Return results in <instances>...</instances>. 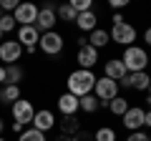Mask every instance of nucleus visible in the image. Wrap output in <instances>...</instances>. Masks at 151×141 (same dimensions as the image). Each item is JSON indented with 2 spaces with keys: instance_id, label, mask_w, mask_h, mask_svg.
<instances>
[{
  "instance_id": "obj_33",
  "label": "nucleus",
  "mask_w": 151,
  "mask_h": 141,
  "mask_svg": "<svg viewBox=\"0 0 151 141\" xmlns=\"http://www.w3.org/2000/svg\"><path fill=\"white\" fill-rule=\"evenodd\" d=\"M5 83V65H0V86Z\"/></svg>"
},
{
  "instance_id": "obj_24",
  "label": "nucleus",
  "mask_w": 151,
  "mask_h": 141,
  "mask_svg": "<svg viewBox=\"0 0 151 141\" xmlns=\"http://www.w3.org/2000/svg\"><path fill=\"white\" fill-rule=\"evenodd\" d=\"M93 141H116V131L111 126H101V129L93 134Z\"/></svg>"
},
{
  "instance_id": "obj_17",
  "label": "nucleus",
  "mask_w": 151,
  "mask_h": 141,
  "mask_svg": "<svg viewBox=\"0 0 151 141\" xmlns=\"http://www.w3.org/2000/svg\"><path fill=\"white\" fill-rule=\"evenodd\" d=\"M58 111L63 116H76V111H81L78 109V98L70 96V93H63V96L58 98Z\"/></svg>"
},
{
  "instance_id": "obj_6",
  "label": "nucleus",
  "mask_w": 151,
  "mask_h": 141,
  "mask_svg": "<svg viewBox=\"0 0 151 141\" xmlns=\"http://www.w3.org/2000/svg\"><path fill=\"white\" fill-rule=\"evenodd\" d=\"M38 10L33 3H18V8L13 10V18H15L18 25H35V18H38Z\"/></svg>"
},
{
  "instance_id": "obj_19",
  "label": "nucleus",
  "mask_w": 151,
  "mask_h": 141,
  "mask_svg": "<svg viewBox=\"0 0 151 141\" xmlns=\"http://www.w3.org/2000/svg\"><path fill=\"white\" fill-rule=\"evenodd\" d=\"M23 81V68L20 65H5V86H18Z\"/></svg>"
},
{
  "instance_id": "obj_25",
  "label": "nucleus",
  "mask_w": 151,
  "mask_h": 141,
  "mask_svg": "<svg viewBox=\"0 0 151 141\" xmlns=\"http://www.w3.org/2000/svg\"><path fill=\"white\" fill-rule=\"evenodd\" d=\"M15 28H18V23H15L13 15H0V33H3V35L10 33V30H15Z\"/></svg>"
},
{
  "instance_id": "obj_8",
  "label": "nucleus",
  "mask_w": 151,
  "mask_h": 141,
  "mask_svg": "<svg viewBox=\"0 0 151 141\" xmlns=\"http://www.w3.org/2000/svg\"><path fill=\"white\" fill-rule=\"evenodd\" d=\"M33 116H35V109H33V103L25 101V98H18L15 103H13V119L18 121V124L28 126L33 124Z\"/></svg>"
},
{
  "instance_id": "obj_1",
  "label": "nucleus",
  "mask_w": 151,
  "mask_h": 141,
  "mask_svg": "<svg viewBox=\"0 0 151 141\" xmlns=\"http://www.w3.org/2000/svg\"><path fill=\"white\" fill-rule=\"evenodd\" d=\"M93 86H96V76H93V70L78 68V70H73V73L68 76V93H70V96H76V98L88 96V93L93 91Z\"/></svg>"
},
{
  "instance_id": "obj_12",
  "label": "nucleus",
  "mask_w": 151,
  "mask_h": 141,
  "mask_svg": "<svg viewBox=\"0 0 151 141\" xmlns=\"http://www.w3.org/2000/svg\"><path fill=\"white\" fill-rule=\"evenodd\" d=\"M38 40H40V33L35 25H18V43L23 48H38Z\"/></svg>"
},
{
  "instance_id": "obj_11",
  "label": "nucleus",
  "mask_w": 151,
  "mask_h": 141,
  "mask_svg": "<svg viewBox=\"0 0 151 141\" xmlns=\"http://www.w3.org/2000/svg\"><path fill=\"white\" fill-rule=\"evenodd\" d=\"M103 76H106V78H111V81H116V83L121 86V83L126 81V76H129V70H126V65L121 63V58H111V60H106Z\"/></svg>"
},
{
  "instance_id": "obj_40",
  "label": "nucleus",
  "mask_w": 151,
  "mask_h": 141,
  "mask_svg": "<svg viewBox=\"0 0 151 141\" xmlns=\"http://www.w3.org/2000/svg\"><path fill=\"white\" fill-rule=\"evenodd\" d=\"M0 141H5V139H3V136H0Z\"/></svg>"
},
{
  "instance_id": "obj_10",
  "label": "nucleus",
  "mask_w": 151,
  "mask_h": 141,
  "mask_svg": "<svg viewBox=\"0 0 151 141\" xmlns=\"http://www.w3.org/2000/svg\"><path fill=\"white\" fill-rule=\"evenodd\" d=\"M20 53H23V45L18 40H3L0 43V60L5 65H15L18 58H20Z\"/></svg>"
},
{
  "instance_id": "obj_29",
  "label": "nucleus",
  "mask_w": 151,
  "mask_h": 141,
  "mask_svg": "<svg viewBox=\"0 0 151 141\" xmlns=\"http://www.w3.org/2000/svg\"><path fill=\"white\" fill-rule=\"evenodd\" d=\"M18 8V0H3V3H0V10H5V15L10 10H15Z\"/></svg>"
},
{
  "instance_id": "obj_5",
  "label": "nucleus",
  "mask_w": 151,
  "mask_h": 141,
  "mask_svg": "<svg viewBox=\"0 0 151 141\" xmlns=\"http://www.w3.org/2000/svg\"><path fill=\"white\" fill-rule=\"evenodd\" d=\"M38 48L43 50L45 55H58L63 50V35L55 30L50 33H40V40H38Z\"/></svg>"
},
{
  "instance_id": "obj_43",
  "label": "nucleus",
  "mask_w": 151,
  "mask_h": 141,
  "mask_svg": "<svg viewBox=\"0 0 151 141\" xmlns=\"http://www.w3.org/2000/svg\"><path fill=\"white\" fill-rule=\"evenodd\" d=\"M0 88H3V86H0Z\"/></svg>"
},
{
  "instance_id": "obj_14",
  "label": "nucleus",
  "mask_w": 151,
  "mask_h": 141,
  "mask_svg": "<svg viewBox=\"0 0 151 141\" xmlns=\"http://www.w3.org/2000/svg\"><path fill=\"white\" fill-rule=\"evenodd\" d=\"M53 126H55V116L50 114L48 109H43V111H35V116H33V129H35V131L45 134V131H50Z\"/></svg>"
},
{
  "instance_id": "obj_18",
  "label": "nucleus",
  "mask_w": 151,
  "mask_h": 141,
  "mask_svg": "<svg viewBox=\"0 0 151 141\" xmlns=\"http://www.w3.org/2000/svg\"><path fill=\"white\" fill-rule=\"evenodd\" d=\"M78 109L81 111H86V114H96L98 109H101V101H98L93 93H88V96H83V98H78Z\"/></svg>"
},
{
  "instance_id": "obj_38",
  "label": "nucleus",
  "mask_w": 151,
  "mask_h": 141,
  "mask_svg": "<svg viewBox=\"0 0 151 141\" xmlns=\"http://www.w3.org/2000/svg\"><path fill=\"white\" fill-rule=\"evenodd\" d=\"M0 43H3V33H0Z\"/></svg>"
},
{
  "instance_id": "obj_13",
  "label": "nucleus",
  "mask_w": 151,
  "mask_h": 141,
  "mask_svg": "<svg viewBox=\"0 0 151 141\" xmlns=\"http://www.w3.org/2000/svg\"><path fill=\"white\" fill-rule=\"evenodd\" d=\"M76 60H78V65H81L83 70H91L93 65L98 63V50L93 48V45H83V48H78Z\"/></svg>"
},
{
  "instance_id": "obj_2",
  "label": "nucleus",
  "mask_w": 151,
  "mask_h": 141,
  "mask_svg": "<svg viewBox=\"0 0 151 141\" xmlns=\"http://www.w3.org/2000/svg\"><path fill=\"white\" fill-rule=\"evenodd\" d=\"M121 63L126 65L129 73H141V70L149 68V53H146V48H141V45H129V48H124Z\"/></svg>"
},
{
  "instance_id": "obj_27",
  "label": "nucleus",
  "mask_w": 151,
  "mask_h": 141,
  "mask_svg": "<svg viewBox=\"0 0 151 141\" xmlns=\"http://www.w3.org/2000/svg\"><path fill=\"white\" fill-rule=\"evenodd\" d=\"M70 5H73L76 13H88V10H93V3H91V0H73Z\"/></svg>"
},
{
  "instance_id": "obj_30",
  "label": "nucleus",
  "mask_w": 151,
  "mask_h": 141,
  "mask_svg": "<svg viewBox=\"0 0 151 141\" xmlns=\"http://www.w3.org/2000/svg\"><path fill=\"white\" fill-rule=\"evenodd\" d=\"M126 5H129V0H111L113 10H121V8H126Z\"/></svg>"
},
{
  "instance_id": "obj_42",
  "label": "nucleus",
  "mask_w": 151,
  "mask_h": 141,
  "mask_svg": "<svg viewBox=\"0 0 151 141\" xmlns=\"http://www.w3.org/2000/svg\"><path fill=\"white\" fill-rule=\"evenodd\" d=\"M0 15H3V10H0Z\"/></svg>"
},
{
  "instance_id": "obj_34",
  "label": "nucleus",
  "mask_w": 151,
  "mask_h": 141,
  "mask_svg": "<svg viewBox=\"0 0 151 141\" xmlns=\"http://www.w3.org/2000/svg\"><path fill=\"white\" fill-rule=\"evenodd\" d=\"M23 129H25V126H23V124H18V121L13 124V131H18V134H23Z\"/></svg>"
},
{
  "instance_id": "obj_26",
  "label": "nucleus",
  "mask_w": 151,
  "mask_h": 141,
  "mask_svg": "<svg viewBox=\"0 0 151 141\" xmlns=\"http://www.w3.org/2000/svg\"><path fill=\"white\" fill-rule=\"evenodd\" d=\"M18 141H45V134H40V131H35V129H25Z\"/></svg>"
},
{
  "instance_id": "obj_4",
  "label": "nucleus",
  "mask_w": 151,
  "mask_h": 141,
  "mask_svg": "<svg viewBox=\"0 0 151 141\" xmlns=\"http://www.w3.org/2000/svg\"><path fill=\"white\" fill-rule=\"evenodd\" d=\"M108 38H111L113 43H119V45H124V48H129V45H136L139 33H136V28L131 25V23H121V25H113V28H111Z\"/></svg>"
},
{
  "instance_id": "obj_31",
  "label": "nucleus",
  "mask_w": 151,
  "mask_h": 141,
  "mask_svg": "<svg viewBox=\"0 0 151 141\" xmlns=\"http://www.w3.org/2000/svg\"><path fill=\"white\" fill-rule=\"evenodd\" d=\"M144 40H146V45L151 48V25H149V28L144 30Z\"/></svg>"
},
{
  "instance_id": "obj_37",
  "label": "nucleus",
  "mask_w": 151,
  "mask_h": 141,
  "mask_svg": "<svg viewBox=\"0 0 151 141\" xmlns=\"http://www.w3.org/2000/svg\"><path fill=\"white\" fill-rule=\"evenodd\" d=\"M0 131H3V119H0Z\"/></svg>"
},
{
  "instance_id": "obj_3",
  "label": "nucleus",
  "mask_w": 151,
  "mask_h": 141,
  "mask_svg": "<svg viewBox=\"0 0 151 141\" xmlns=\"http://www.w3.org/2000/svg\"><path fill=\"white\" fill-rule=\"evenodd\" d=\"M93 96L101 101V106H108L113 98L119 96V83L111 81V78H96V86H93Z\"/></svg>"
},
{
  "instance_id": "obj_32",
  "label": "nucleus",
  "mask_w": 151,
  "mask_h": 141,
  "mask_svg": "<svg viewBox=\"0 0 151 141\" xmlns=\"http://www.w3.org/2000/svg\"><path fill=\"white\" fill-rule=\"evenodd\" d=\"M121 23H126V20L119 15V13H116V15H113V25H121Z\"/></svg>"
},
{
  "instance_id": "obj_36",
  "label": "nucleus",
  "mask_w": 151,
  "mask_h": 141,
  "mask_svg": "<svg viewBox=\"0 0 151 141\" xmlns=\"http://www.w3.org/2000/svg\"><path fill=\"white\" fill-rule=\"evenodd\" d=\"M149 101H151V86H149Z\"/></svg>"
},
{
  "instance_id": "obj_9",
  "label": "nucleus",
  "mask_w": 151,
  "mask_h": 141,
  "mask_svg": "<svg viewBox=\"0 0 151 141\" xmlns=\"http://www.w3.org/2000/svg\"><path fill=\"white\" fill-rule=\"evenodd\" d=\"M55 23H58V18H55V8L53 5H45V8L38 10V18H35L38 33H50L55 28Z\"/></svg>"
},
{
  "instance_id": "obj_7",
  "label": "nucleus",
  "mask_w": 151,
  "mask_h": 141,
  "mask_svg": "<svg viewBox=\"0 0 151 141\" xmlns=\"http://www.w3.org/2000/svg\"><path fill=\"white\" fill-rule=\"evenodd\" d=\"M144 119H146V111L141 106H129V111L121 116V124L129 131H141L144 129Z\"/></svg>"
},
{
  "instance_id": "obj_22",
  "label": "nucleus",
  "mask_w": 151,
  "mask_h": 141,
  "mask_svg": "<svg viewBox=\"0 0 151 141\" xmlns=\"http://www.w3.org/2000/svg\"><path fill=\"white\" fill-rule=\"evenodd\" d=\"M108 109H111V114H113V116H124L126 111H129V101H126L124 96H116L111 103H108Z\"/></svg>"
},
{
  "instance_id": "obj_15",
  "label": "nucleus",
  "mask_w": 151,
  "mask_h": 141,
  "mask_svg": "<svg viewBox=\"0 0 151 141\" xmlns=\"http://www.w3.org/2000/svg\"><path fill=\"white\" fill-rule=\"evenodd\" d=\"M126 88H134V91H149L151 86V76L146 73V70H141V73H129L124 81Z\"/></svg>"
},
{
  "instance_id": "obj_39",
  "label": "nucleus",
  "mask_w": 151,
  "mask_h": 141,
  "mask_svg": "<svg viewBox=\"0 0 151 141\" xmlns=\"http://www.w3.org/2000/svg\"><path fill=\"white\" fill-rule=\"evenodd\" d=\"M149 63H151V53H149Z\"/></svg>"
},
{
  "instance_id": "obj_21",
  "label": "nucleus",
  "mask_w": 151,
  "mask_h": 141,
  "mask_svg": "<svg viewBox=\"0 0 151 141\" xmlns=\"http://www.w3.org/2000/svg\"><path fill=\"white\" fill-rule=\"evenodd\" d=\"M55 18H58V20H73V23H76L78 13L73 10V5H70V3H63V5L55 8Z\"/></svg>"
},
{
  "instance_id": "obj_35",
  "label": "nucleus",
  "mask_w": 151,
  "mask_h": 141,
  "mask_svg": "<svg viewBox=\"0 0 151 141\" xmlns=\"http://www.w3.org/2000/svg\"><path fill=\"white\" fill-rule=\"evenodd\" d=\"M144 126H149V129H151V111H146V119H144Z\"/></svg>"
},
{
  "instance_id": "obj_28",
  "label": "nucleus",
  "mask_w": 151,
  "mask_h": 141,
  "mask_svg": "<svg viewBox=\"0 0 151 141\" xmlns=\"http://www.w3.org/2000/svg\"><path fill=\"white\" fill-rule=\"evenodd\" d=\"M126 141H149V136H146V131H131Z\"/></svg>"
},
{
  "instance_id": "obj_41",
  "label": "nucleus",
  "mask_w": 151,
  "mask_h": 141,
  "mask_svg": "<svg viewBox=\"0 0 151 141\" xmlns=\"http://www.w3.org/2000/svg\"><path fill=\"white\" fill-rule=\"evenodd\" d=\"M149 141H151V134H149Z\"/></svg>"
},
{
  "instance_id": "obj_23",
  "label": "nucleus",
  "mask_w": 151,
  "mask_h": 141,
  "mask_svg": "<svg viewBox=\"0 0 151 141\" xmlns=\"http://www.w3.org/2000/svg\"><path fill=\"white\" fill-rule=\"evenodd\" d=\"M0 98L15 103L18 98H20V88H18V86H3V88H0Z\"/></svg>"
},
{
  "instance_id": "obj_20",
  "label": "nucleus",
  "mask_w": 151,
  "mask_h": 141,
  "mask_svg": "<svg viewBox=\"0 0 151 141\" xmlns=\"http://www.w3.org/2000/svg\"><path fill=\"white\" fill-rule=\"evenodd\" d=\"M108 40H111V38H108V33H106V30H101V28H96V30L88 35V45H93L96 50H98V48H103Z\"/></svg>"
},
{
  "instance_id": "obj_16",
  "label": "nucleus",
  "mask_w": 151,
  "mask_h": 141,
  "mask_svg": "<svg viewBox=\"0 0 151 141\" xmlns=\"http://www.w3.org/2000/svg\"><path fill=\"white\" fill-rule=\"evenodd\" d=\"M76 25L81 28L83 33H93L98 28V15L93 10H88V13H78V18H76Z\"/></svg>"
}]
</instances>
